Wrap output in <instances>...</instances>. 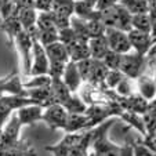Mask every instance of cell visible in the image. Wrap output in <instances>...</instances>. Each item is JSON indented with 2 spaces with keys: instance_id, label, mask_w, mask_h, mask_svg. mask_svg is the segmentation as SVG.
Returning a JSON list of instances; mask_svg holds the SVG:
<instances>
[{
  "instance_id": "27",
  "label": "cell",
  "mask_w": 156,
  "mask_h": 156,
  "mask_svg": "<svg viewBox=\"0 0 156 156\" xmlns=\"http://www.w3.org/2000/svg\"><path fill=\"white\" fill-rule=\"evenodd\" d=\"M123 79H124V75L122 73L119 69H109L106 76H105V80H104V84H105L106 88L115 90L116 86H118Z\"/></svg>"
},
{
  "instance_id": "22",
  "label": "cell",
  "mask_w": 156,
  "mask_h": 156,
  "mask_svg": "<svg viewBox=\"0 0 156 156\" xmlns=\"http://www.w3.org/2000/svg\"><path fill=\"white\" fill-rule=\"evenodd\" d=\"M115 91H116V94L120 95V97H130V95H133L134 93H137L136 80L124 76V79L116 86Z\"/></svg>"
},
{
  "instance_id": "2",
  "label": "cell",
  "mask_w": 156,
  "mask_h": 156,
  "mask_svg": "<svg viewBox=\"0 0 156 156\" xmlns=\"http://www.w3.org/2000/svg\"><path fill=\"white\" fill-rule=\"evenodd\" d=\"M147 68H148L147 55H141V54L136 53V51H130V53L122 54L119 71L124 76L136 80L142 73L147 72Z\"/></svg>"
},
{
  "instance_id": "23",
  "label": "cell",
  "mask_w": 156,
  "mask_h": 156,
  "mask_svg": "<svg viewBox=\"0 0 156 156\" xmlns=\"http://www.w3.org/2000/svg\"><path fill=\"white\" fill-rule=\"evenodd\" d=\"M131 27L133 29L141 30V32H148L151 33V20H149V14H136L133 15L131 18Z\"/></svg>"
},
{
  "instance_id": "4",
  "label": "cell",
  "mask_w": 156,
  "mask_h": 156,
  "mask_svg": "<svg viewBox=\"0 0 156 156\" xmlns=\"http://www.w3.org/2000/svg\"><path fill=\"white\" fill-rule=\"evenodd\" d=\"M14 43L17 46L18 51L22 61V73L24 76L29 77L30 66H32V48H33V40L32 36L27 30H21L14 39Z\"/></svg>"
},
{
  "instance_id": "11",
  "label": "cell",
  "mask_w": 156,
  "mask_h": 156,
  "mask_svg": "<svg viewBox=\"0 0 156 156\" xmlns=\"http://www.w3.org/2000/svg\"><path fill=\"white\" fill-rule=\"evenodd\" d=\"M62 82L66 84V87L71 90L72 93H77L79 88L83 84V79L80 76L79 71H77L76 62L69 61L65 66V72L62 75Z\"/></svg>"
},
{
  "instance_id": "7",
  "label": "cell",
  "mask_w": 156,
  "mask_h": 156,
  "mask_svg": "<svg viewBox=\"0 0 156 156\" xmlns=\"http://www.w3.org/2000/svg\"><path fill=\"white\" fill-rule=\"evenodd\" d=\"M105 37L109 44V48L112 51H115V53L126 54V53L133 51L131 43H130V40H129L127 32H123V30H119V29H113V28H106Z\"/></svg>"
},
{
  "instance_id": "34",
  "label": "cell",
  "mask_w": 156,
  "mask_h": 156,
  "mask_svg": "<svg viewBox=\"0 0 156 156\" xmlns=\"http://www.w3.org/2000/svg\"><path fill=\"white\" fill-rule=\"evenodd\" d=\"M120 156H134V152H133V142H127V144L122 145Z\"/></svg>"
},
{
  "instance_id": "1",
  "label": "cell",
  "mask_w": 156,
  "mask_h": 156,
  "mask_svg": "<svg viewBox=\"0 0 156 156\" xmlns=\"http://www.w3.org/2000/svg\"><path fill=\"white\" fill-rule=\"evenodd\" d=\"M131 18L133 15L123 6L118 3L106 10H102L100 20L106 28H113V29H119L123 32H129L133 29Z\"/></svg>"
},
{
  "instance_id": "28",
  "label": "cell",
  "mask_w": 156,
  "mask_h": 156,
  "mask_svg": "<svg viewBox=\"0 0 156 156\" xmlns=\"http://www.w3.org/2000/svg\"><path fill=\"white\" fill-rule=\"evenodd\" d=\"M87 29H88V33H90V39L105 36V32H106V27L101 22V20L87 21Z\"/></svg>"
},
{
  "instance_id": "6",
  "label": "cell",
  "mask_w": 156,
  "mask_h": 156,
  "mask_svg": "<svg viewBox=\"0 0 156 156\" xmlns=\"http://www.w3.org/2000/svg\"><path fill=\"white\" fill-rule=\"evenodd\" d=\"M86 130L77 133H66L65 137L59 142H57L55 145H48L44 149L53 153V156H68L71 153V151L76 147L80 142V140L83 138Z\"/></svg>"
},
{
  "instance_id": "21",
  "label": "cell",
  "mask_w": 156,
  "mask_h": 156,
  "mask_svg": "<svg viewBox=\"0 0 156 156\" xmlns=\"http://www.w3.org/2000/svg\"><path fill=\"white\" fill-rule=\"evenodd\" d=\"M36 28L37 30H50L57 29L54 24V18L51 11H37V20H36ZM58 30V29H57Z\"/></svg>"
},
{
  "instance_id": "10",
  "label": "cell",
  "mask_w": 156,
  "mask_h": 156,
  "mask_svg": "<svg viewBox=\"0 0 156 156\" xmlns=\"http://www.w3.org/2000/svg\"><path fill=\"white\" fill-rule=\"evenodd\" d=\"M43 111L44 108L41 105H28L15 111V115H17L21 126H30V124L41 120Z\"/></svg>"
},
{
  "instance_id": "32",
  "label": "cell",
  "mask_w": 156,
  "mask_h": 156,
  "mask_svg": "<svg viewBox=\"0 0 156 156\" xmlns=\"http://www.w3.org/2000/svg\"><path fill=\"white\" fill-rule=\"evenodd\" d=\"M53 6V0H35L36 11H50Z\"/></svg>"
},
{
  "instance_id": "29",
  "label": "cell",
  "mask_w": 156,
  "mask_h": 156,
  "mask_svg": "<svg viewBox=\"0 0 156 156\" xmlns=\"http://www.w3.org/2000/svg\"><path fill=\"white\" fill-rule=\"evenodd\" d=\"M120 58H122V54L109 50L106 53V55L102 58V62L106 65L108 69H119V66H120Z\"/></svg>"
},
{
  "instance_id": "18",
  "label": "cell",
  "mask_w": 156,
  "mask_h": 156,
  "mask_svg": "<svg viewBox=\"0 0 156 156\" xmlns=\"http://www.w3.org/2000/svg\"><path fill=\"white\" fill-rule=\"evenodd\" d=\"M68 53H69V59L73 62H79V61H83V59L91 58L88 43H83V41H77L72 47H69Z\"/></svg>"
},
{
  "instance_id": "19",
  "label": "cell",
  "mask_w": 156,
  "mask_h": 156,
  "mask_svg": "<svg viewBox=\"0 0 156 156\" xmlns=\"http://www.w3.org/2000/svg\"><path fill=\"white\" fill-rule=\"evenodd\" d=\"M119 4L123 6L131 15L149 12V6L147 0H120Z\"/></svg>"
},
{
  "instance_id": "13",
  "label": "cell",
  "mask_w": 156,
  "mask_h": 156,
  "mask_svg": "<svg viewBox=\"0 0 156 156\" xmlns=\"http://www.w3.org/2000/svg\"><path fill=\"white\" fill-rule=\"evenodd\" d=\"M44 50H46V54H47L48 62H64V64H68L71 61L69 59L68 48L65 47L61 41H57V43H53L50 46H46Z\"/></svg>"
},
{
  "instance_id": "16",
  "label": "cell",
  "mask_w": 156,
  "mask_h": 156,
  "mask_svg": "<svg viewBox=\"0 0 156 156\" xmlns=\"http://www.w3.org/2000/svg\"><path fill=\"white\" fill-rule=\"evenodd\" d=\"M18 20L22 27V29L29 32L33 28H36V20H37V11L32 7H24L18 11Z\"/></svg>"
},
{
  "instance_id": "5",
  "label": "cell",
  "mask_w": 156,
  "mask_h": 156,
  "mask_svg": "<svg viewBox=\"0 0 156 156\" xmlns=\"http://www.w3.org/2000/svg\"><path fill=\"white\" fill-rule=\"evenodd\" d=\"M68 116L69 112L64 106L59 105V104H54V105L44 108L41 120L47 124L51 130H57V129L65 130L66 122H68Z\"/></svg>"
},
{
  "instance_id": "3",
  "label": "cell",
  "mask_w": 156,
  "mask_h": 156,
  "mask_svg": "<svg viewBox=\"0 0 156 156\" xmlns=\"http://www.w3.org/2000/svg\"><path fill=\"white\" fill-rule=\"evenodd\" d=\"M28 105H39L36 101L30 100L28 97H21V95H2L0 97V134L3 130L4 124L7 123V119L18 111L20 108H24Z\"/></svg>"
},
{
  "instance_id": "31",
  "label": "cell",
  "mask_w": 156,
  "mask_h": 156,
  "mask_svg": "<svg viewBox=\"0 0 156 156\" xmlns=\"http://www.w3.org/2000/svg\"><path fill=\"white\" fill-rule=\"evenodd\" d=\"M91 58H87V59H83V61L76 62V66H77V71H79L80 76L83 79V83L87 82L88 79V75H90V69H91Z\"/></svg>"
},
{
  "instance_id": "14",
  "label": "cell",
  "mask_w": 156,
  "mask_h": 156,
  "mask_svg": "<svg viewBox=\"0 0 156 156\" xmlns=\"http://www.w3.org/2000/svg\"><path fill=\"white\" fill-rule=\"evenodd\" d=\"M88 48H90L91 58L93 59H101V61H102V58L106 55V53L111 50L105 36L90 39V40H88Z\"/></svg>"
},
{
  "instance_id": "30",
  "label": "cell",
  "mask_w": 156,
  "mask_h": 156,
  "mask_svg": "<svg viewBox=\"0 0 156 156\" xmlns=\"http://www.w3.org/2000/svg\"><path fill=\"white\" fill-rule=\"evenodd\" d=\"M66 64L64 62H50L48 65V76L51 79H62Z\"/></svg>"
},
{
  "instance_id": "26",
  "label": "cell",
  "mask_w": 156,
  "mask_h": 156,
  "mask_svg": "<svg viewBox=\"0 0 156 156\" xmlns=\"http://www.w3.org/2000/svg\"><path fill=\"white\" fill-rule=\"evenodd\" d=\"M37 40L40 41V44L43 47L46 46H50L53 43H57L58 40V30L57 29H50V30H37V35H36Z\"/></svg>"
},
{
  "instance_id": "9",
  "label": "cell",
  "mask_w": 156,
  "mask_h": 156,
  "mask_svg": "<svg viewBox=\"0 0 156 156\" xmlns=\"http://www.w3.org/2000/svg\"><path fill=\"white\" fill-rule=\"evenodd\" d=\"M136 88H137V93L142 98H145L148 102L155 100L156 98V80H155L153 73L147 71L138 79H136Z\"/></svg>"
},
{
  "instance_id": "15",
  "label": "cell",
  "mask_w": 156,
  "mask_h": 156,
  "mask_svg": "<svg viewBox=\"0 0 156 156\" xmlns=\"http://www.w3.org/2000/svg\"><path fill=\"white\" fill-rule=\"evenodd\" d=\"M0 30H3V32L7 33V36H9V43H14L15 36L22 30V27H21L20 20H18V14L11 15V17L6 18V20H2Z\"/></svg>"
},
{
  "instance_id": "20",
  "label": "cell",
  "mask_w": 156,
  "mask_h": 156,
  "mask_svg": "<svg viewBox=\"0 0 156 156\" xmlns=\"http://www.w3.org/2000/svg\"><path fill=\"white\" fill-rule=\"evenodd\" d=\"M71 28L75 30L77 36V40L83 41V43H88L90 40V33L87 29V21H83L80 18L72 15L71 17Z\"/></svg>"
},
{
  "instance_id": "33",
  "label": "cell",
  "mask_w": 156,
  "mask_h": 156,
  "mask_svg": "<svg viewBox=\"0 0 156 156\" xmlns=\"http://www.w3.org/2000/svg\"><path fill=\"white\" fill-rule=\"evenodd\" d=\"M119 2H120V0H97V3H95V10L102 11V10H106V9H109V7L118 4Z\"/></svg>"
},
{
  "instance_id": "25",
  "label": "cell",
  "mask_w": 156,
  "mask_h": 156,
  "mask_svg": "<svg viewBox=\"0 0 156 156\" xmlns=\"http://www.w3.org/2000/svg\"><path fill=\"white\" fill-rule=\"evenodd\" d=\"M51 84V77L48 75H40V76H32L28 82H22L25 90L28 88H37V87H47Z\"/></svg>"
},
{
  "instance_id": "8",
  "label": "cell",
  "mask_w": 156,
  "mask_h": 156,
  "mask_svg": "<svg viewBox=\"0 0 156 156\" xmlns=\"http://www.w3.org/2000/svg\"><path fill=\"white\" fill-rule=\"evenodd\" d=\"M129 35V40L131 43L133 51L141 54V55H147L149 53V50L155 46L153 44L152 35L148 32H141L137 29H131L127 32Z\"/></svg>"
},
{
  "instance_id": "17",
  "label": "cell",
  "mask_w": 156,
  "mask_h": 156,
  "mask_svg": "<svg viewBox=\"0 0 156 156\" xmlns=\"http://www.w3.org/2000/svg\"><path fill=\"white\" fill-rule=\"evenodd\" d=\"M75 2L76 0H53L51 12L62 18H71L75 12Z\"/></svg>"
},
{
  "instance_id": "24",
  "label": "cell",
  "mask_w": 156,
  "mask_h": 156,
  "mask_svg": "<svg viewBox=\"0 0 156 156\" xmlns=\"http://www.w3.org/2000/svg\"><path fill=\"white\" fill-rule=\"evenodd\" d=\"M58 40L61 41L62 44H64L66 48L72 47L73 44H76L77 41V36L76 33H75V30L72 29L71 27L68 28H64V29H59L58 30Z\"/></svg>"
},
{
  "instance_id": "12",
  "label": "cell",
  "mask_w": 156,
  "mask_h": 156,
  "mask_svg": "<svg viewBox=\"0 0 156 156\" xmlns=\"http://www.w3.org/2000/svg\"><path fill=\"white\" fill-rule=\"evenodd\" d=\"M93 59V58H91ZM109 69L106 68V65L104 64L101 59H93L91 61V69H90V75H88L87 82L84 83H90L93 86H98V87H102L105 76L108 73Z\"/></svg>"
}]
</instances>
